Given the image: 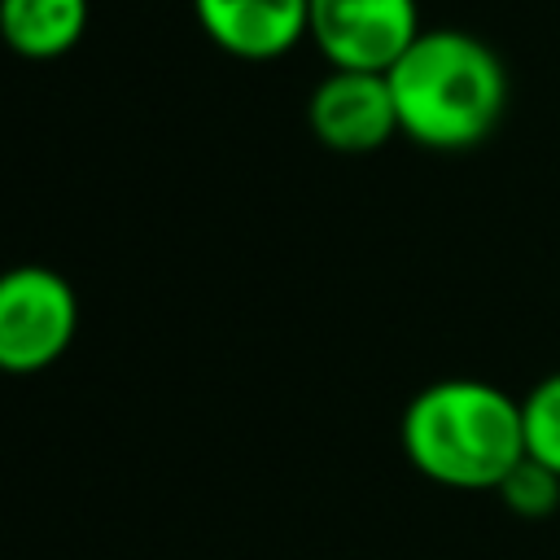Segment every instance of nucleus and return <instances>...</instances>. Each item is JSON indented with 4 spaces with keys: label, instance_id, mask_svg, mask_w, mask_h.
I'll list each match as a JSON object with an SVG mask.
<instances>
[{
    "label": "nucleus",
    "instance_id": "1",
    "mask_svg": "<svg viewBox=\"0 0 560 560\" xmlns=\"http://www.w3.org/2000/svg\"><path fill=\"white\" fill-rule=\"evenodd\" d=\"M398 131L420 149L459 153L494 136L508 114V70L499 52L455 26L420 31L385 70Z\"/></svg>",
    "mask_w": 560,
    "mask_h": 560
},
{
    "label": "nucleus",
    "instance_id": "2",
    "mask_svg": "<svg viewBox=\"0 0 560 560\" xmlns=\"http://www.w3.org/2000/svg\"><path fill=\"white\" fill-rule=\"evenodd\" d=\"M411 468L446 490H494L525 455L521 398L477 376L424 385L398 424Z\"/></svg>",
    "mask_w": 560,
    "mask_h": 560
},
{
    "label": "nucleus",
    "instance_id": "3",
    "mask_svg": "<svg viewBox=\"0 0 560 560\" xmlns=\"http://www.w3.org/2000/svg\"><path fill=\"white\" fill-rule=\"evenodd\" d=\"M74 328L79 298L61 271L39 262L0 271V372H44L70 350Z\"/></svg>",
    "mask_w": 560,
    "mask_h": 560
},
{
    "label": "nucleus",
    "instance_id": "4",
    "mask_svg": "<svg viewBox=\"0 0 560 560\" xmlns=\"http://www.w3.org/2000/svg\"><path fill=\"white\" fill-rule=\"evenodd\" d=\"M416 0H311L306 39L332 70L385 74L420 35Z\"/></svg>",
    "mask_w": 560,
    "mask_h": 560
},
{
    "label": "nucleus",
    "instance_id": "5",
    "mask_svg": "<svg viewBox=\"0 0 560 560\" xmlns=\"http://www.w3.org/2000/svg\"><path fill=\"white\" fill-rule=\"evenodd\" d=\"M306 122L332 153H372L398 136V109L389 79L376 70H328L311 101Z\"/></svg>",
    "mask_w": 560,
    "mask_h": 560
},
{
    "label": "nucleus",
    "instance_id": "6",
    "mask_svg": "<svg viewBox=\"0 0 560 560\" xmlns=\"http://www.w3.org/2000/svg\"><path fill=\"white\" fill-rule=\"evenodd\" d=\"M311 0H192L201 35L236 61H276L306 39Z\"/></svg>",
    "mask_w": 560,
    "mask_h": 560
},
{
    "label": "nucleus",
    "instance_id": "7",
    "mask_svg": "<svg viewBox=\"0 0 560 560\" xmlns=\"http://www.w3.org/2000/svg\"><path fill=\"white\" fill-rule=\"evenodd\" d=\"M88 0H0V39L22 61H57L88 31Z\"/></svg>",
    "mask_w": 560,
    "mask_h": 560
},
{
    "label": "nucleus",
    "instance_id": "8",
    "mask_svg": "<svg viewBox=\"0 0 560 560\" xmlns=\"http://www.w3.org/2000/svg\"><path fill=\"white\" fill-rule=\"evenodd\" d=\"M494 494L503 499V508L521 521H547L560 508V472H551L547 464L521 455L512 464V472L494 486Z\"/></svg>",
    "mask_w": 560,
    "mask_h": 560
},
{
    "label": "nucleus",
    "instance_id": "9",
    "mask_svg": "<svg viewBox=\"0 0 560 560\" xmlns=\"http://www.w3.org/2000/svg\"><path fill=\"white\" fill-rule=\"evenodd\" d=\"M521 424H525V455L560 472V372L542 376L521 398Z\"/></svg>",
    "mask_w": 560,
    "mask_h": 560
}]
</instances>
